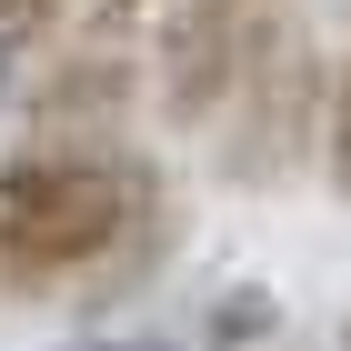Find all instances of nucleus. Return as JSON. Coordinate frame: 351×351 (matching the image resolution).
Instances as JSON below:
<instances>
[{"mask_svg": "<svg viewBox=\"0 0 351 351\" xmlns=\"http://www.w3.org/2000/svg\"><path fill=\"white\" fill-rule=\"evenodd\" d=\"M181 241L171 171L131 141H21L0 161V291L81 301L101 322Z\"/></svg>", "mask_w": 351, "mask_h": 351, "instance_id": "1", "label": "nucleus"}, {"mask_svg": "<svg viewBox=\"0 0 351 351\" xmlns=\"http://www.w3.org/2000/svg\"><path fill=\"white\" fill-rule=\"evenodd\" d=\"M281 30H291L281 0H181L151 30V110L171 131H211L251 90V71L281 51Z\"/></svg>", "mask_w": 351, "mask_h": 351, "instance_id": "2", "label": "nucleus"}, {"mask_svg": "<svg viewBox=\"0 0 351 351\" xmlns=\"http://www.w3.org/2000/svg\"><path fill=\"white\" fill-rule=\"evenodd\" d=\"M322 131H331V71L301 30H281V51L251 71V90L211 121V171L231 191H271L322 151Z\"/></svg>", "mask_w": 351, "mask_h": 351, "instance_id": "3", "label": "nucleus"}, {"mask_svg": "<svg viewBox=\"0 0 351 351\" xmlns=\"http://www.w3.org/2000/svg\"><path fill=\"white\" fill-rule=\"evenodd\" d=\"M151 90V51H131L121 30H51L21 71V131L30 141H121V121Z\"/></svg>", "mask_w": 351, "mask_h": 351, "instance_id": "4", "label": "nucleus"}, {"mask_svg": "<svg viewBox=\"0 0 351 351\" xmlns=\"http://www.w3.org/2000/svg\"><path fill=\"white\" fill-rule=\"evenodd\" d=\"M322 171H331V191L351 201V60L331 71V131H322Z\"/></svg>", "mask_w": 351, "mask_h": 351, "instance_id": "5", "label": "nucleus"}, {"mask_svg": "<svg viewBox=\"0 0 351 351\" xmlns=\"http://www.w3.org/2000/svg\"><path fill=\"white\" fill-rule=\"evenodd\" d=\"M60 10H131V0H0V30H51Z\"/></svg>", "mask_w": 351, "mask_h": 351, "instance_id": "6", "label": "nucleus"}, {"mask_svg": "<svg viewBox=\"0 0 351 351\" xmlns=\"http://www.w3.org/2000/svg\"><path fill=\"white\" fill-rule=\"evenodd\" d=\"M71 351H181L171 331H81Z\"/></svg>", "mask_w": 351, "mask_h": 351, "instance_id": "7", "label": "nucleus"}, {"mask_svg": "<svg viewBox=\"0 0 351 351\" xmlns=\"http://www.w3.org/2000/svg\"><path fill=\"white\" fill-rule=\"evenodd\" d=\"M21 101V30H0V110Z\"/></svg>", "mask_w": 351, "mask_h": 351, "instance_id": "8", "label": "nucleus"}]
</instances>
